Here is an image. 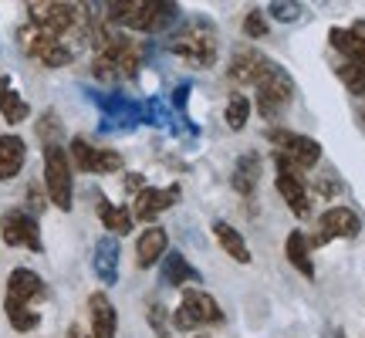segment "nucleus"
<instances>
[{
  "instance_id": "f257e3e1",
  "label": "nucleus",
  "mask_w": 365,
  "mask_h": 338,
  "mask_svg": "<svg viewBox=\"0 0 365 338\" xmlns=\"http://www.w3.org/2000/svg\"><path fill=\"white\" fill-rule=\"evenodd\" d=\"M105 21L112 27H129L139 34H166L180 24V4L173 0H125V4H105Z\"/></svg>"
},
{
  "instance_id": "f03ea898",
  "label": "nucleus",
  "mask_w": 365,
  "mask_h": 338,
  "mask_svg": "<svg viewBox=\"0 0 365 338\" xmlns=\"http://www.w3.org/2000/svg\"><path fill=\"white\" fill-rule=\"evenodd\" d=\"M44 295H48V287H44L38 271L14 267L7 277V291H4V312H7V322L14 332H34L41 325V314L34 304L44 301Z\"/></svg>"
},
{
  "instance_id": "7ed1b4c3",
  "label": "nucleus",
  "mask_w": 365,
  "mask_h": 338,
  "mask_svg": "<svg viewBox=\"0 0 365 338\" xmlns=\"http://www.w3.org/2000/svg\"><path fill=\"white\" fill-rule=\"evenodd\" d=\"M166 48L190 68H213L217 65V51H220L217 27L210 24L207 17H190L170 34Z\"/></svg>"
},
{
  "instance_id": "20e7f679",
  "label": "nucleus",
  "mask_w": 365,
  "mask_h": 338,
  "mask_svg": "<svg viewBox=\"0 0 365 338\" xmlns=\"http://www.w3.org/2000/svg\"><path fill=\"white\" fill-rule=\"evenodd\" d=\"M254 88H257V112L267 122L281 116L291 105V98H294V78L277 61H271V58L261 65L257 78H254Z\"/></svg>"
},
{
  "instance_id": "39448f33",
  "label": "nucleus",
  "mask_w": 365,
  "mask_h": 338,
  "mask_svg": "<svg viewBox=\"0 0 365 338\" xmlns=\"http://www.w3.org/2000/svg\"><path fill=\"white\" fill-rule=\"evenodd\" d=\"M44 190L61 213L75 207V173L65 145H44Z\"/></svg>"
},
{
  "instance_id": "423d86ee",
  "label": "nucleus",
  "mask_w": 365,
  "mask_h": 338,
  "mask_svg": "<svg viewBox=\"0 0 365 338\" xmlns=\"http://www.w3.org/2000/svg\"><path fill=\"white\" fill-rule=\"evenodd\" d=\"M27 17L31 24L51 34V38L65 41L71 31L88 24V11L78 7V4H58V0H48V4H27Z\"/></svg>"
},
{
  "instance_id": "0eeeda50",
  "label": "nucleus",
  "mask_w": 365,
  "mask_h": 338,
  "mask_svg": "<svg viewBox=\"0 0 365 338\" xmlns=\"http://www.w3.org/2000/svg\"><path fill=\"white\" fill-rule=\"evenodd\" d=\"M223 322V308L217 304L213 295L200 291V287H186L180 298V308L173 312V328L176 332H193L203 325H220Z\"/></svg>"
},
{
  "instance_id": "6e6552de",
  "label": "nucleus",
  "mask_w": 365,
  "mask_h": 338,
  "mask_svg": "<svg viewBox=\"0 0 365 338\" xmlns=\"http://www.w3.org/2000/svg\"><path fill=\"white\" fill-rule=\"evenodd\" d=\"M17 44L24 48L27 58H34V61L44 68H65L75 61V48H71V44H65L61 38L44 34V31H38L34 24H24L17 31Z\"/></svg>"
},
{
  "instance_id": "1a4fd4ad",
  "label": "nucleus",
  "mask_w": 365,
  "mask_h": 338,
  "mask_svg": "<svg viewBox=\"0 0 365 338\" xmlns=\"http://www.w3.org/2000/svg\"><path fill=\"white\" fill-rule=\"evenodd\" d=\"M274 166H277V176H274V186H277V193L281 200L287 203V210L301 217V220H308L312 217V190H308V183H304V173L298 166H291L284 156H277L274 153Z\"/></svg>"
},
{
  "instance_id": "9d476101",
  "label": "nucleus",
  "mask_w": 365,
  "mask_h": 338,
  "mask_svg": "<svg viewBox=\"0 0 365 338\" xmlns=\"http://www.w3.org/2000/svg\"><path fill=\"white\" fill-rule=\"evenodd\" d=\"M362 234V217L352 207H328L318 223H314V234L308 237V247H325L331 240H352Z\"/></svg>"
},
{
  "instance_id": "9b49d317",
  "label": "nucleus",
  "mask_w": 365,
  "mask_h": 338,
  "mask_svg": "<svg viewBox=\"0 0 365 338\" xmlns=\"http://www.w3.org/2000/svg\"><path fill=\"white\" fill-rule=\"evenodd\" d=\"M267 143L277 145V156H284L301 173L314 169L322 163V145L314 143L312 135H301V132H291V129H267Z\"/></svg>"
},
{
  "instance_id": "f8f14e48",
  "label": "nucleus",
  "mask_w": 365,
  "mask_h": 338,
  "mask_svg": "<svg viewBox=\"0 0 365 338\" xmlns=\"http://www.w3.org/2000/svg\"><path fill=\"white\" fill-rule=\"evenodd\" d=\"M68 159L78 173H95V176H105V173H118L122 169V156L115 149H105V145H91L85 135H75L71 145H68Z\"/></svg>"
},
{
  "instance_id": "ddd939ff",
  "label": "nucleus",
  "mask_w": 365,
  "mask_h": 338,
  "mask_svg": "<svg viewBox=\"0 0 365 338\" xmlns=\"http://www.w3.org/2000/svg\"><path fill=\"white\" fill-rule=\"evenodd\" d=\"M0 237H4L7 247H27V250H34V254L44 250L38 217L27 213V210H7L0 217Z\"/></svg>"
},
{
  "instance_id": "4468645a",
  "label": "nucleus",
  "mask_w": 365,
  "mask_h": 338,
  "mask_svg": "<svg viewBox=\"0 0 365 338\" xmlns=\"http://www.w3.org/2000/svg\"><path fill=\"white\" fill-rule=\"evenodd\" d=\"M180 183L173 186H145L143 193L135 196V207H132V220H143V223H153L159 213H166L170 207L180 203Z\"/></svg>"
},
{
  "instance_id": "2eb2a0df",
  "label": "nucleus",
  "mask_w": 365,
  "mask_h": 338,
  "mask_svg": "<svg viewBox=\"0 0 365 338\" xmlns=\"http://www.w3.org/2000/svg\"><path fill=\"white\" fill-rule=\"evenodd\" d=\"M328 44L341 54V61H359L365 65V21H355L352 27H331Z\"/></svg>"
},
{
  "instance_id": "dca6fc26",
  "label": "nucleus",
  "mask_w": 365,
  "mask_h": 338,
  "mask_svg": "<svg viewBox=\"0 0 365 338\" xmlns=\"http://www.w3.org/2000/svg\"><path fill=\"white\" fill-rule=\"evenodd\" d=\"M88 318H91V335L95 338H115L118 314H115V304L108 301L105 291L88 295Z\"/></svg>"
},
{
  "instance_id": "f3484780",
  "label": "nucleus",
  "mask_w": 365,
  "mask_h": 338,
  "mask_svg": "<svg viewBox=\"0 0 365 338\" xmlns=\"http://www.w3.org/2000/svg\"><path fill=\"white\" fill-rule=\"evenodd\" d=\"M166 247H170V237H166V230L163 227H145L143 237L135 240V264L139 267H153V264H159V260L166 257Z\"/></svg>"
},
{
  "instance_id": "a211bd4d",
  "label": "nucleus",
  "mask_w": 365,
  "mask_h": 338,
  "mask_svg": "<svg viewBox=\"0 0 365 338\" xmlns=\"http://www.w3.org/2000/svg\"><path fill=\"white\" fill-rule=\"evenodd\" d=\"M91 267L98 274L102 285H115L118 281V240L112 234L108 237H98L95 244V257H91Z\"/></svg>"
},
{
  "instance_id": "6ab92c4d",
  "label": "nucleus",
  "mask_w": 365,
  "mask_h": 338,
  "mask_svg": "<svg viewBox=\"0 0 365 338\" xmlns=\"http://www.w3.org/2000/svg\"><path fill=\"white\" fill-rule=\"evenodd\" d=\"M230 183L240 196H254L257 183H261V153H244V156L234 163V173H230Z\"/></svg>"
},
{
  "instance_id": "aec40b11",
  "label": "nucleus",
  "mask_w": 365,
  "mask_h": 338,
  "mask_svg": "<svg viewBox=\"0 0 365 338\" xmlns=\"http://www.w3.org/2000/svg\"><path fill=\"white\" fill-rule=\"evenodd\" d=\"M27 159V143L21 135H0V180H14Z\"/></svg>"
},
{
  "instance_id": "412c9836",
  "label": "nucleus",
  "mask_w": 365,
  "mask_h": 338,
  "mask_svg": "<svg viewBox=\"0 0 365 338\" xmlns=\"http://www.w3.org/2000/svg\"><path fill=\"white\" fill-rule=\"evenodd\" d=\"M264 61H267V54L254 51V48H240V51L230 58L227 75H230V81H237V85H254V78H257V71H261Z\"/></svg>"
},
{
  "instance_id": "4be33fe9",
  "label": "nucleus",
  "mask_w": 365,
  "mask_h": 338,
  "mask_svg": "<svg viewBox=\"0 0 365 338\" xmlns=\"http://www.w3.org/2000/svg\"><path fill=\"white\" fill-rule=\"evenodd\" d=\"M284 254H287V264L301 274V277H314V260H312V247H308V237L301 230H291L284 240Z\"/></svg>"
},
{
  "instance_id": "5701e85b",
  "label": "nucleus",
  "mask_w": 365,
  "mask_h": 338,
  "mask_svg": "<svg viewBox=\"0 0 365 338\" xmlns=\"http://www.w3.org/2000/svg\"><path fill=\"white\" fill-rule=\"evenodd\" d=\"M190 281H200V271L182 257L180 250H166V257H163V285L186 287Z\"/></svg>"
},
{
  "instance_id": "b1692460",
  "label": "nucleus",
  "mask_w": 365,
  "mask_h": 338,
  "mask_svg": "<svg viewBox=\"0 0 365 338\" xmlns=\"http://www.w3.org/2000/svg\"><path fill=\"white\" fill-rule=\"evenodd\" d=\"M0 116H4L7 126H21L24 118H31V105L14 91V85H11L7 75H0Z\"/></svg>"
},
{
  "instance_id": "393cba45",
  "label": "nucleus",
  "mask_w": 365,
  "mask_h": 338,
  "mask_svg": "<svg viewBox=\"0 0 365 338\" xmlns=\"http://www.w3.org/2000/svg\"><path fill=\"white\" fill-rule=\"evenodd\" d=\"M213 237L220 240V247L230 254V257L237 260V264H250V247H247V240L237 234L234 227L227 220H213Z\"/></svg>"
},
{
  "instance_id": "a878e982",
  "label": "nucleus",
  "mask_w": 365,
  "mask_h": 338,
  "mask_svg": "<svg viewBox=\"0 0 365 338\" xmlns=\"http://www.w3.org/2000/svg\"><path fill=\"white\" fill-rule=\"evenodd\" d=\"M98 220L112 230V237H122V234H132V213L125 207H115L112 200H105V196H98Z\"/></svg>"
},
{
  "instance_id": "bb28decb",
  "label": "nucleus",
  "mask_w": 365,
  "mask_h": 338,
  "mask_svg": "<svg viewBox=\"0 0 365 338\" xmlns=\"http://www.w3.org/2000/svg\"><path fill=\"white\" fill-rule=\"evenodd\" d=\"M38 139H41V145H65L61 143V139H65V129H61V118H58L54 108H48V112L38 118Z\"/></svg>"
},
{
  "instance_id": "cd10ccee",
  "label": "nucleus",
  "mask_w": 365,
  "mask_h": 338,
  "mask_svg": "<svg viewBox=\"0 0 365 338\" xmlns=\"http://www.w3.org/2000/svg\"><path fill=\"white\" fill-rule=\"evenodd\" d=\"M247 118H250V102L240 95V91H234L230 102H227V108H223V122H227L234 132H240L247 126Z\"/></svg>"
},
{
  "instance_id": "c85d7f7f",
  "label": "nucleus",
  "mask_w": 365,
  "mask_h": 338,
  "mask_svg": "<svg viewBox=\"0 0 365 338\" xmlns=\"http://www.w3.org/2000/svg\"><path fill=\"white\" fill-rule=\"evenodd\" d=\"M335 75H339L341 85L352 91V95H365V65H359V61H341V65L335 68Z\"/></svg>"
},
{
  "instance_id": "c756f323",
  "label": "nucleus",
  "mask_w": 365,
  "mask_h": 338,
  "mask_svg": "<svg viewBox=\"0 0 365 338\" xmlns=\"http://www.w3.org/2000/svg\"><path fill=\"white\" fill-rule=\"evenodd\" d=\"M145 322H149V328H153V335H156V338H170L166 304H159V301H149V304H145Z\"/></svg>"
},
{
  "instance_id": "7c9ffc66",
  "label": "nucleus",
  "mask_w": 365,
  "mask_h": 338,
  "mask_svg": "<svg viewBox=\"0 0 365 338\" xmlns=\"http://www.w3.org/2000/svg\"><path fill=\"white\" fill-rule=\"evenodd\" d=\"M267 14L261 11V7H250L247 11V17H244V34H247L250 41H261V38H267Z\"/></svg>"
},
{
  "instance_id": "2f4dec72",
  "label": "nucleus",
  "mask_w": 365,
  "mask_h": 338,
  "mask_svg": "<svg viewBox=\"0 0 365 338\" xmlns=\"http://www.w3.org/2000/svg\"><path fill=\"white\" fill-rule=\"evenodd\" d=\"M301 11H304L301 4H281V0L267 7V14H271L274 21H281V24H294V21L301 17Z\"/></svg>"
},
{
  "instance_id": "473e14b6",
  "label": "nucleus",
  "mask_w": 365,
  "mask_h": 338,
  "mask_svg": "<svg viewBox=\"0 0 365 338\" xmlns=\"http://www.w3.org/2000/svg\"><path fill=\"white\" fill-rule=\"evenodd\" d=\"M314 193L325 196V200H331V196L341 193V183L335 180V173H322L318 180H314Z\"/></svg>"
},
{
  "instance_id": "72a5a7b5",
  "label": "nucleus",
  "mask_w": 365,
  "mask_h": 338,
  "mask_svg": "<svg viewBox=\"0 0 365 338\" xmlns=\"http://www.w3.org/2000/svg\"><path fill=\"white\" fill-rule=\"evenodd\" d=\"M190 91H193V85H190V81H182V85H176V91H173V105H176V108H186V102H190Z\"/></svg>"
},
{
  "instance_id": "f704fd0d",
  "label": "nucleus",
  "mask_w": 365,
  "mask_h": 338,
  "mask_svg": "<svg viewBox=\"0 0 365 338\" xmlns=\"http://www.w3.org/2000/svg\"><path fill=\"white\" fill-rule=\"evenodd\" d=\"M122 186H125L129 193H135V196H139V193H143V190H145V180H143V176H139V173H129V176L122 180Z\"/></svg>"
},
{
  "instance_id": "c9c22d12",
  "label": "nucleus",
  "mask_w": 365,
  "mask_h": 338,
  "mask_svg": "<svg viewBox=\"0 0 365 338\" xmlns=\"http://www.w3.org/2000/svg\"><path fill=\"white\" fill-rule=\"evenodd\" d=\"M68 338H95V335H88L85 328H78V325H71L68 328Z\"/></svg>"
},
{
  "instance_id": "e433bc0d",
  "label": "nucleus",
  "mask_w": 365,
  "mask_h": 338,
  "mask_svg": "<svg viewBox=\"0 0 365 338\" xmlns=\"http://www.w3.org/2000/svg\"><path fill=\"white\" fill-rule=\"evenodd\" d=\"M335 338H345V335H341V332H339V335H335Z\"/></svg>"
},
{
  "instance_id": "4c0bfd02",
  "label": "nucleus",
  "mask_w": 365,
  "mask_h": 338,
  "mask_svg": "<svg viewBox=\"0 0 365 338\" xmlns=\"http://www.w3.org/2000/svg\"><path fill=\"white\" fill-rule=\"evenodd\" d=\"M193 338H203V335H193Z\"/></svg>"
},
{
  "instance_id": "58836bf2",
  "label": "nucleus",
  "mask_w": 365,
  "mask_h": 338,
  "mask_svg": "<svg viewBox=\"0 0 365 338\" xmlns=\"http://www.w3.org/2000/svg\"><path fill=\"white\" fill-rule=\"evenodd\" d=\"M362 118H365V108H362Z\"/></svg>"
}]
</instances>
